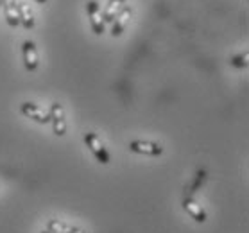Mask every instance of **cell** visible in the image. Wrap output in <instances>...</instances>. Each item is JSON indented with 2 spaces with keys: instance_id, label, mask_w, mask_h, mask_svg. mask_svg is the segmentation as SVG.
Masks as SVG:
<instances>
[{
  "instance_id": "obj_17",
  "label": "cell",
  "mask_w": 249,
  "mask_h": 233,
  "mask_svg": "<svg viewBox=\"0 0 249 233\" xmlns=\"http://www.w3.org/2000/svg\"><path fill=\"white\" fill-rule=\"evenodd\" d=\"M0 6H2V2H0Z\"/></svg>"
},
{
  "instance_id": "obj_13",
  "label": "cell",
  "mask_w": 249,
  "mask_h": 233,
  "mask_svg": "<svg viewBox=\"0 0 249 233\" xmlns=\"http://www.w3.org/2000/svg\"><path fill=\"white\" fill-rule=\"evenodd\" d=\"M204 179H206V172H204V171H197V174H196V178H194L192 185H188V187L185 188V196H192V197H194V194H196L199 188L203 187Z\"/></svg>"
},
{
  "instance_id": "obj_16",
  "label": "cell",
  "mask_w": 249,
  "mask_h": 233,
  "mask_svg": "<svg viewBox=\"0 0 249 233\" xmlns=\"http://www.w3.org/2000/svg\"><path fill=\"white\" fill-rule=\"evenodd\" d=\"M41 233H52V232H49V230H47V232H41Z\"/></svg>"
},
{
  "instance_id": "obj_3",
  "label": "cell",
  "mask_w": 249,
  "mask_h": 233,
  "mask_svg": "<svg viewBox=\"0 0 249 233\" xmlns=\"http://www.w3.org/2000/svg\"><path fill=\"white\" fill-rule=\"evenodd\" d=\"M86 11H88V17H90V23H91V29H93V33L95 35L101 36L104 33V18H102V11H101V6H99V2L97 0H90L88 4H86Z\"/></svg>"
},
{
  "instance_id": "obj_7",
  "label": "cell",
  "mask_w": 249,
  "mask_h": 233,
  "mask_svg": "<svg viewBox=\"0 0 249 233\" xmlns=\"http://www.w3.org/2000/svg\"><path fill=\"white\" fill-rule=\"evenodd\" d=\"M183 208H185V212H187L196 222H201V224L206 222V212H204L203 206L199 205L192 196H185V197H183Z\"/></svg>"
},
{
  "instance_id": "obj_11",
  "label": "cell",
  "mask_w": 249,
  "mask_h": 233,
  "mask_svg": "<svg viewBox=\"0 0 249 233\" xmlns=\"http://www.w3.org/2000/svg\"><path fill=\"white\" fill-rule=\"evenodd\" d=\"M47 230L52 233H85L81 228L70 226V224H67V222H63V221H57V219H51V221L47 222Z\"/></svg>"
},
{
  "instance_id": "obj_1",
  "label": "cell",
  "mask_w": 249,
  "mask_h": 233,
  "mask_svg": "<svg viewBox=\"0 0 249 233\" xmlns=\"http://www.w3.org/2000/svg\"><path fill=\"white\" fill-rule=\"evenodd\" d=\"M85 143H86V147L91 151V154L95 156V160L99 161V163L108 165L109 161H111L108 149L104 147V143L101 142V138L97 137L95 133H91V131H90V133H86V135H85Z\"/></svg>"
},
{
  "instance_id": "obj_10",
  "label": "cell",
  "mask_w": 249,
  "mask_h": 233,
  "mask_svg": "<svg viewBox=\"0 0 249 233\" xmlns=\"http://www.w3.org/2000/svg\"><path fill=\"white\" fill-rule=\"evenodd\" d=\"M18 18H20V23L25 29L34 27V13L29 7L27 2H18Z\"/></svg>"
},
{
  "instance_id": "obj_4",
  "label": "cell",
  "mask_w": 249,
  "mask_h": 233,
  "mask_svg": "<svg viewBox=\"0 0 249 233\" xmlns=\"http://www.w3.org/2000/svg\"><path fill=\"white\" fill-rule=\"evenodd\" d=\"M20 111H22L25 117H29V119H33L34 122H38V124H49L51 122V115L47 113L45 109L40 108L38 104L34 103H23L22 106H20Z\"/></svg>"
},
{
  "instance_id": "obj_5",
  "label": "cell",
  "mask_w": 249,
  "mask_h": 233,
  "mask_svg": "<svg viewBox=\"0 0 249 233\" xmlns=\"http://www.w3.org/2000/svg\"><path fill=\"white\" fill-rule=\"evenodd\" d=\"M129 151L138 154H147V156H160L163 153V147L156 142H145V140H133L129 142Z\"/></svg>"
},
{
  "instance_id": "obj_9",
  "label": "cell",
  "mask_w": 249,
  "mask_h": 233,
  "mask_svg": "<svg viewBox=\"0 0 249 233\" xmlns=\"http://www.w3.org/2000/svg\"><path fill=\"white\" fill-rule=\"evenodd\" d=\"M2 2V7H4V15H6V20L11 27H17L20 23V18H18V0H0Z\"/></svg>"
},
{
  "instance_id": "obj_14",
  "label": "cell",
  "mask_w": 249,
  "mask_h": 233,
  "mask_svg": "<svg viewBox=\"0 0 249 233\" xmlns=\"http://www.w3.org/2000/svg\"><path fill=\"white\" fill-rule=\"evenodd\" d=\"M230 65L231 67H237V69H248L249 65V52H242V54H238V56H233L230 57Z\"/></svg>"
},
{
  "instance_id": "obj_6",
  "label": "cell",
  "mask_w": 249,
  "mask_h": 233,
  "mask_svg": "<svg viewBox=\"0 0 249 233\" xmlns=\"http://www.w3.org/2000/svg\"><path fill=\"white\" fill-rule=\"evenodd\" d=\"M22 52H23V65L29 72H34L40 65V57H38V51H36V45L34 41H23L22 45Z\"/></svg>"
},
{
  "instance_id": "obj_8",
  "label": "cell",
  "mask_w": 249,
  "mask_h": 233,
  "mask_svg": "<svg viewBox=\"0 0 249 233\" xmlns=\"http://www.w3.org/2000/svg\"><path fill=\"white\" fill-rule=\"evenodd\" d=\"M131 17H133V9L129 6H124L122 7V11L113 18V27H111V36H120L124 33L125 25L129 23Z\"/></svg>"
},
{
  "instance_id": "obj_2",
  "label": "cell",
  "mask_w": 249,
  "mask_h": 233,
  "mask_svg": "<svg viewBox=\"0 0 249 233\" xmlns=\"http://www.w3.org/2000/svg\"><path fill=\"white\" fill-rule=\"evenodd\" d=\"M51 122H52V131L56 137H65L67 133V120H65V109L59 103L51 104Z\"/></svg>"
},
{
  "instance_id": "obj_12",
  "label": "cell",
  "mask_w": 249,
  "mask_h": 233,
  "mask_svg": "<svg viewBox=\"0 0 249 233\" xmlns=\"http://www.w3.org/2000/svg\"><path fill=\"white\" fill-rule=\"evenodd\" d=\"M125 6V0H109L106 11L102 13V18H104V23L113 22V18L122 11V7Z\"/></svg>"
},
{
  "instance_id": "obj_15",
  "label": "cell",
  "mask_w": 249,
  "mask_h": 233,
  "mask_svg": "<svg viewBox=\"0 0 249 233\" xmlns=\"http://www.w3.org/2000/svg\"><path fill=\"white\" fill-rule=\"evenodd\" d=\"M36 2H40V4H45L47 0H36Z\"/></svg>"
}]
</instances>
